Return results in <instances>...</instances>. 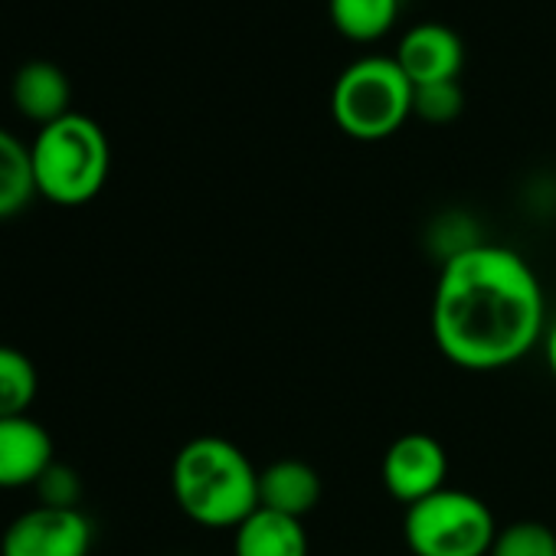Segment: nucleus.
<instances>
[{
  "mask_svg": "<svg viewBox=\"0 0 556 556\" xmlns=\"http://www.w3.org/2000/svg\"><path fill=\"white\" fill-rule=\"evenodd\" d=\"M236 556H308V533L299 517L255 507L232 536Z\"/></svg>",
  "mask_w": 556,
  "mask_h": 556,
  "instance_id": "f8f14e48",
  "label": "nucleus"
},
{
  "mask_svg": "<svg viewBox=\"0 0 556 556\" xmlns=\"http://www.w3.org/2000/svg\"><path fill=\"white\" fill-rule=\"evenodd\" d=\"M497 530L491 507L462 488H442L409 504L403 517L413 556H488Z\"/></svg>",
  "mask_w": 556,
  "mask_h": 556,
  "instance_id": "39448f33",
  "label": "nucleus"
},
{
  "mask_svg": "<svg viewBox=\"0 0 556 556\" xmlns=\"http://www.w3.org/2000/svg\"><path fill=\"white\" fill-rule=\"evenodd\" d=\"M543 354H546V367H549V374L556 377V325L546 331V338H543Z\"/></svg>",
  "mask_w": 556,
  "mask_h": 556,
  "instance_id": "a211bd4d",
  "label": "nucleus"
},
{
  "mask_svg": "<svg viewBox=\"0 0 556 556\" xmlns=\"http://www.w3.org/2000/svg\"><path fill=\"white\" fill-rule=\"evenodd\" d=\"M170 488L177 507L206 530H236L258 507V468L219 435H197L180 445Z\"/></svg>",
  "mask_w": 556,
  "mask_h": 556,
  "instance_id": "f03ea898",
  "label": "nucleus"
},
{
  "mask_svg": "<svg viewBox=\"0 0 556 556\" xmlns=\"http://www.w3.org/2000/svg\"><path fill=\"white\" fill-rule=\"evenodd\" d=\"M462 112H465V92H462L458 79L416 86V92H413V115L429 125H452V122H458Z\"/></svg>",
  "mask_w": 556,
  "mask_h": 556,
  "instance_id": "f3484780",
  "label": "nucleus"
},
{
  "mask_svg": "<svg viewBox=\"0 0 556 556\" xmlns=\"http://www.w3.org/2000/svg\"><path fill=\"white\" fill-rule=\"evenodd\" d=\"M445 475H448V455L442 442L426 432H406L396 442H390L380 465L387 494L403 507L442 491Z\"/></svg>",
  "mask_w": 556,
  "mask_h": 556,
  "instance_id": "0eeeda50",
  "label": "nucleus"
},
{
  "mask_svg": "<svg viewBox=\"0 0 556 556\" xmlns=\"http://www.w3.org/2000/svg\"><path fill=\"white\" fill-rule=\"evenodd\" d=\"M393 60L400 63V70L413 86H432V83L458 79L465 66V47L452 27L426 21L400 37Z\"/></svg>",
  "mask_w": 556,
  "mask_h": 556,
  "instance_id": "6e6552de",
  "label": "nucleus"
},
{
  "mask_svg": "<svg viewBox=\"0 0 556 556\" xmlns=\"http://www.w3.org/2000/svg\"><path fill=\"white\" fill-rule=\"evenodd\" d=\"M413 92L393 56H364L334 79L331 118L354 141H383L409 122Z\"/></svg>",
  "mask_w": 556,
  "mask_h": 556,
  "instance_id": "20e7f679",
  "label": "nucleus"
},
{
  "mask_svg": "<svg viewBox=\"0 0 556 556\" xmlns=\"http://www.w3.org/2000/svg\"><path fill=\"white\" fill-rule=\"evenodd\" d=\"M92 520L73 504H43L4 530L0 556H89Z\"/></svg>",
  "mask_w": 556,
  "mask_h": 556,
  "instance_id": "423d86ee",
  "label": "nucleus"
},
{
  "mask_svg": "<svg viewBox=\"0 0 556 556\" xmlns=\"http://www.w3.org/2000/svg\"><path fill=\"white\" fill-rule=\"evenodd\" d=\"M328 17L341 37L354 43H374L393 30L400 0H328Z\"/></svg>",
  "mask_w": 556,
  "mask_h": 556,
  "instance_id": "ddd939ff",
  "label": "nucleus"
},
{
  "mask_svg": "<svg viewBox=\"0 0 556 556\" xmlns=\"http://www.w3.org/2000/svg\"><path fill=\"white\" fill-rule=\"evenodd\" d=\"M543 318V289L520 252L475 242L442 262L432 341L448 364L475 374L504 370L540 344Z\"/></svg>",
  "mask_w": 556,
  "mask_h": 556,
  "instance_id": "f257e3e1",
  "label": "nucleus"
},
{
  "mask_svg": "<svg viewBox=\"0 0 556 556\" xmlns=\"http://www.w3.org/2000/svg\"><path fill=\"white\" fill-rule=\"evenodd\" d=\"M174 556H184V553H174Z\"/></svg>",
  "mask_w": 556,
  "mask_h": 556,
  "instance_id": "6ab92c4d",
  "label": "nucleus"
},
{
  "mask_svg": "<svg viewBox=\"0 0 556 556\" xmlns=\"http://www.w3.org/2000/svg\"><path fill=\"white\" fill-rule=\"evenodd\" d=\"M53 465V439L30 416L0 419V488H27Z\"/></svg>",
  "mask_w": 556,
  "mask_h": 556,
  "instance_id": "1a4fd4ad",
  "label": "nucleus"
},
{
  "mask_svg": "<svg viewBox=\"0 0 556 556\" xmlns=\"http://www.w3.org/2000/svg\"><path fill=\"white\" fill-rule=\"evenodd\" d=\"M11 99H14L17 112L27 122H37L40 128H47V125H53L73 112L70 109L73 86H70L66 73L47 60H34V63L17 70L14 86H11Z\"/></svg>",
  "mask_w": 556,
  "mask_h": 556,
  "instance_id": "9b49d317",
  "label": "nucleus"
},
{
  "mask_svg": "<svg viewBox=\"0 0 556 556\" xmlns=\"http://www.w3.org/2000/svg\"><path fill=\"white\" fill-rule=\"evenodd\" d=\"M37 197L30 148L17 141L8 128H0V219H11L27 210Z\"/></svg>",
  "mask_w": 556,
  "mask_h": 556,
  "instance_id": "4468645a",
  "label": "nucleus"
},
{
  "mask_svg": "<svg viewBox=\"0 0 556 556\" xmlns=\"http://www.w3.org/2000/svg\"><path fill=\"white\" fill-rule=\"evenodd\" d=\"M37 387L40 380L34 361L17 348L0 344V419L27 416L37 400Z\"/></svg>",
  "mask_w": 556,
  "mask_h": 556,
  "instance_id": "2eb2a0df",
  "label": "nucleus"
},
{
  "mask_svg": "<svg viewBox=\"0 0 556 556\" xmlns=\"http://www.w3.org/2000/svg\"><path fill=\"white\" fill-rule=\"evenodd\" d=\"M488 556H556V533L540 520H514L497 530Z\"/></svg>",
  "mask_w": 556,
  "mask_h": 556,
  "instance_id": "dca6fc26",
  "label": "nucleus"
},
{
  "mask_svg": "<svg viewBox=\"0 0 556 556\" xmlns=\"http://www.w3.org/2000/svg\"><path fill=\"white\" fill-rule=\"evenodd\" d=\"M321 501V475L302 458H278L258 471V507L305 517Z\"/></svg>",
  "mask_w": 556,
  "mask_h": 556,
  "instance_id": "9d476101",
  "label": "nucleus"
},
{
  "mask_svg": "<svg viewBox=\"0 0 556 556\" xmlns=\"http://www.w3.org/2000/svg\"><path fill=\"white\" fill-rule=\"evenodd\" d=\"M30 167L43 200L56 206H86L109 180L112 148L96 118L70 112L40 128L30 144Z\"/></svg>",
  "mask_w": 556,
  "mask_h": 556,
  "instance_id": "7ed1b4c3",
  "label": "nucleus"
}]
</instances>
